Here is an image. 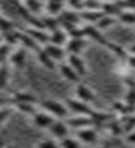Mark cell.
Listing matches in <instances>:
<instances>
[{"label":"cell","instance_id":"obj_19","mask_svg":"<svg viewBox=\"0 0 135 148\" xmlns=\"http://www.w3.org/2000/svg\"><path fill=\"white\" fill-rule=\"evenodd\" d=\"M36 56H37V61L48 70H58L56 67V62H54V61L48 56V53L43 51V47H40L37 52H36Z\"/></svg>","mask_w":135,"mask_h":148},{"label":"cell","instance_id":"obj_34","mask_svg":"<svg viewBox=\"0 0 135 148\" xmlns=\"http://www.w3.org/2000/svg\"><path fill=\"white\" fill-rule=\"evenodd\" d=\"M12 46H9V45H6L5 42L0 45V62H5V59L6 58H9V55H10V52H12Z\"/></svg>","mask_w":135,"mask_h":148},{"label":"cell","instance_id":"obj_2","mask_svg":"<svg viewBox=\"0 0 135 148\" xmlns=\"http://www.w3.org/2000/svg\"><path fill=\"white\" fill-rule=\"evenodd\" d=\"M64 104L68 108L70 113L76 114V116H91L92 111H94V108L91 105L79 101L77 98H65Z\"/></svg>","mask_w":135,"mask_h":148},{"label":"cell","instance_id":"obj_4","mask_svg":"<svg viewBox=\"0 0 135 148\" xmlns=\"http://www.w3.org/2000/svg\"><path fill=\"white\" fill-rule=\"evenodd\" d=\"M48 132L51 133V136L55 139V141H61V139H64L67 136H70V127L68 125L65 123V120H54V123L51 125V127L48 129Z\"/></svg>","mask_w":135,"mask_h":148},{"label":"cell","instance_id":"obj_11","mask_svg":"<svg viewBox=\"0 0 135 148\" xmlns=\"http://www.w3.org/2000/svg\"><path fill=\"white\" fill-rule=\"evenodd\" d=\"M65 62L74 70L80 77H83L85 74L88 73V67H86V62L85 59L80 56V55H67V61Z\"/></svg>","mask_w":135,"mask_h":148},{"label":"cell","instance_id":"obj_13","mask_svg":"<svg viewBox=\"0 0 135 148\" xmlns=\"http://www.w3.org/2000/svg\"><path fill=\"white\" fill-rule=\"evenodd\" d=\"M83 33H85V37H89V39L95 40L96 43H100L103 46H107V39L103 36V33L98 30L95 25H92V24H86V25L83 27Z\"/></svg>","mask_w":135,"mask_h":148},{"label":"cell","instance_id":"obj_35","mask_svg":"<svg viewBox=\"0 0 135 148\" xmlns=\"http://www.w3.org/2000/svg\"><path fill=\"white\" fill-rule=\"evenodd\" d=\"M12 111H14V108L9 107V105H6V107H3V108H0V126H2L3 123L10 117Z\"/></svg>","mask_w":135,"mask_h":148},{"label":"cell","instance_id":"obj_6","mask_svg":"<svg viewBox=\"0 0 135 148\" xmlns=\"http://www.w3.org/2000/svg\"><path fill=\"white\" fill-rule=\"evenodd\" d=\"M76 139L82 145H94L98 141V130L94 129V126L79 129V130H76Z\"/></svg>","mask_w":135,"mask_h":148},{"label":"cell","instance_id":"obj_10","mask_svg":"<svg viewBox=\"0 0 135 148\" xmlns=\"http://www.w3.org/2000/svg\"><path fill=\"white\" fill-rule=\"evenodd\" d=\"M43 47V51L48 53V56L51 58L54 62H63L64 59H67V52L63 46H56V45H52V43H48Z\"/></svg>","mask_w":135,"mask_h":148},{"label":"cell","instance_id":"obj_17","mask_svg":"<svg viewBox=\"0 0 135 148\" xmlns=\"http://www.w3.org/2000/svg\"><path fill=\"white\" fill-rule=\"evenodd\" d=\"M19 46H22L25 51H33V52H37L42 47L36 40H33L27 33H19Z\"/></svg>","mask_w":135,"mask_h":148},{"label":"cell","instance_id":"obj_41","mask_svg":"<svg viewBox=\"0 0 135 148\" xmlns=\"http://www.w3.org/2000/svg\"><path fill=\"white\" fill-rule=\"evenodd\" d=\"M95 148H112V147H108V145H98V147H95Z\"/></svg>","mask_w":135,"mask_h":148},{"label":"cell","instance_id":"obj_22","mask_svg":"<svg viewBox=\"0 0 135 148\" xmlns=\"http://www.w3.org/2000/svg\"><path fill=\"white\" fill-rule=\"evenodd\" d=\"M10 107L14 108V110H18L19 113H22V114L30 116V117L39 110L37 105H34V104H22V102H12Z\"/></svg>","mask_w":135,"mask_h":148},{"label":"cell","instance_id":"obj_24","mask_svg":"<svg viewBox=\"0 0 135 148\" xmlns=\"http://www.w3.org/2000/svg\"><path fill=\"white\" fill-rule=\"evenodd\" d=\"M24 9H25L30 15H37L42 12L43 6L39 0H24Z\"/></svg>","mask_w":135,"mask_h":148},{"label":"cell","instance_id":"obj_42","mask_svg":"<svg viewBox=\"0 0 135 148\" xmlns=\"http://www.w3.org/2000/svg\"><path fill=\"white\" fill-rule=\"evenodd\" d=\"M2 43H3V36L0 34V45H2Z\"/></svg>","mask_w":135,"mask_h":148},{"label":"cell","instance_id":"obj_27","mask_svg":"<svg viewBox=\"0 0 135 148\" xmlns=\"http://www.w3.org/2000/svg\"><path fill=\"white\" fill-rule=\"evenodd\" d=\"M119 21L125 25H134L135 27V12L134 10H122L119 15Z\"/></svg>","mask_w":135,"mask_h":148},{"label":"cell","instance_id":"obj_7","mask_svg":"<svg viewBox=\"0 0 135 148\" xmlns=\"http://www.w3.org/2000/svg\"><path fill=\"white\" fill-rule=\"evenodd\" d=\"M85 47H86L85 37H70L64 46L67 55H80L85 51Z\"/></svg>","mask_w":135,"mask_h":148},{"label":"cell","instance_id":"obj_8","mask_svg":"<svg viewBox=\"0 0 135 148\" xmlns=\"http://www.w3.org/2000/svg\"><path fill=\"white\" fill-rule=\"evenodd\" d=\"M65 123L68 125L70 129H74V130H79V129H85V127H91L94 126L92 123V119L89 116H68L65 119Z\"/></svg>","mask_w":135,"mask_h":148},{"label":"cell","instance_id":"obj_28","mask_svg":"<svg viewBox=\"0 0 135 148\" xmlns=\"http://www.w3.org/2000/svg\"><path fill=\"white\" fill-rule=\"evenodd\" d=\"M114 22H116V18H113V16H107V15H103L101 18H100V21H98L96 24H95V27L100 30V31H103V30H107V28H110L112 25H114Z\"/></svg>","mask_w":135,"mask_h":148},{"label":"cell","instance_id":"obj_30","mask_svg":"<svg viewBox=\"0 0 135 148\" xmlns=\"http://www.w3.org/2000/svg\"><path fill=\"white\" fill-rule=\"evenodd\" d=\"M58 144H59V148H82V144L76 138H71V136L61 139Z\"/></svg>","mask_w":135,"mask_h":148},{"label":"cell","instance_id":"obj_40","mask_svg":"<svg viewBox=\"0 0 135 148\" xmlns=\"http://www.w3.org/2000/svg\"><path fill=\"white\" fill-rule=\"evenodd\" d=\"M5 148H19L18 145H14V144H9V145H5Z\"/></svg>","mask_w":135,"mask_h":148},{"label":"cell","instance_id":"obj_45","mask_svg":"<svg viewBox=\"0 0 135 148\" xmlns=\"http://www.w3.org/2000/svg\"><path fill=\"white\" fill-rule=\"evenodd\" d=\"M22 2H24V0H22Z\"/></svg>","mask_w":135,"mask_h":148},{"label":"cell","instance_id":"obj_23","mask_svg":"<svg viewBox=\"0 0 135 148\" xmlns=\"http://www.w3.org/2000/svg\"><path fill=\"white\" fill-rule=\"evenodd\" d=\"M9 76H10V68L8 64L2 62L0 64V90H5L9 84Z\"/></svg>","mask_w":135,"mask_h":148},{"label":"cell","instance_id":"obj_15","mask_svg":"<svg viewBox=\"0 0 135 148\" xmlns=\"http://www.w3.org/2000/svg\"><path fill=\"white\" fill-rule=\"evenodd\" d=\"M33 40H36L40 46H45L49 43V33L46 30H42V28H34V27H30L27 31H25Z\"/></svg>","mask_w":135,"mask_h":148},{"label":"cell","instance_id":"obj_3","mask_svg":"<svg viewBox=\"0 0 135 148\" xmlns=\"http://www.w3.org/2000/svg\"><path fill=\"white\" fill-rule=\"evenodd\" d=\"M30 119H31L33 126L37 127V129H42V130H48L49 127H51V125L54 123V120H56V119H54L51 114H48L46 111H43V110H40V108L36 111V113H34Z\"/></svg>","mask_w":135,"mask_h":148},{"label":"cell","instance_id":"obj_5","mask_svg":"<svg viewBox=\"0 0 135 148\" xmlns=\"http://www.w3.org/2000/svg\"><path fill=\"white\" fill-rule=\"evenodd\" d=\"M74 98H77L79 101L88 104V105H91V104H94L96 101V96H95L94 90L89 88L88 84H83V83H77L76 84Z\"/></svg>","mask_w":135,"mask_h":148},{"label":"cell","instance_id":"obj_39","mask_svg":"<svg viewBox=\"0 0 135 148\" xmlns=\"http://www.w3.org/2000/svg\"><path fill=\"white\" fill-rule=\"evenodd\" d=\"M129 55H135V43L134 45H131V47H129V52H128Z\"/></svg>","mask_w":135,"mask_h":148},{"label":"cell","instance_id":"obj_12","mask_svg":"<svg viewBox=\"0 0 135 148\" xmlns=\"http://www.w3.org/2000/svg\"><path fill=\"white\" fill-rule=\"evenodd\" d=\"M58 71H59V74L63 76L67 82H70V83H74V84H77V83H80V76L79 74L73 70L67 62H61V64H58Z\"/></svg>","mask_w":135,"mask_h":148},{"label":"cell","instance_id":"obj_43","mask_svg":"<svg viewBox=\"0 0 135 148\" xmlns=\"http://www.w3.org/2000/svg\"><path fill=\"white\" fill-rule=\"evenodd\" d=\"M0 148H5V144H3L2 141H0Z\"/></svg>","mask_w":135,"mask_h":148},{"label":"cell","instance_id":"obj_1","mask_svg":"<svg viewBox=\"0 0 135 148\" xmlns=\"http://www.w3.org/2000/svg\"><path fill=\"white\" fill-rule=\"evenodd\" d=\"M39 108L46 111L48 114H51L54 119H59V120H65L70 116V111L65 107V104L58 99H45L40 102Z\"/></svg>","mask_w":135,"mask_h":148},{"label":"cell","instance_id":"obj_37","mask_svg":"<svg viewBox=\"0 0 135 148\" xmlns=\"http://www.w3.org/2000/svg\"><path fill=\"white\" fill-rule=\"evenodd\" d=\"M125 139H126V142H128V144H131V145H135V130H134V132H129V133H126Z\"/></svg>","mask_w":135,"mask_h":148},{"label":"cell","instance_id":"obj_14","mask_svg":"<svg viewBox=\"0 0 135 148\" xmlns=\"http://www.w3.org/2000/svg\"><path fill=\"white\" fill-rule=\"evenodd\" d=\"M9 99H10V104L12 102H22V104H34V105H37V98H36L33 93L22 92V90L12 92L9 95Z\"/></svg>","mask_w":135,"mask_h":148},{"label":"cell","instance_id":"obj_32","mask_svg":"<svg viewBox=\"0 0 135 148\" xmlns=\"http://www.w3.org/2000/svg\"><path fill=\"white\" fill-rule=\"evenodd\" d=\"M65 3H67L70 10L79 12V14L85 9V0H65Z\"/></svg>","mask_w":135,"mask_h":148},{"label":"cell","instance_id":"obj_33","mask_svg":"<svg viewBox=\"0 0 135 148\" xmlns=\"http://www.w3.org/2000/svg\"><path fill=\"white\" fill-rule=\"evenodd\" d=\"M101 0H85V9L86 10H101Z\"/></svg>","mask_w":135,"mask_h":148},{"label":"cell","instance_id":"obj_44","mask_svg":"<svg viewBox=\"0 0 135 148\" xmlns=\"http://www.w3.org/2000/svg\"><path fill=\"white\" fill-rule=\"evenodd\" d=\"M103 2H104V3H107V2H112V0H103Z\"/></svg>","mask_w":135,"mask_h":148},{"label":"cell","instance_id":"obj_21","mask_svg":"<svg viewBox=\"0 0 135 148\" xmlns=\"http://www.w3.org/2000/svg\"><path fill=\"white\" fill-rule=\"evenodd\" d=\"M101 12L107 16H113V18H119L120 12H122V8L119 6V3H112V2H107V3H103L101 6Z\"/></svg>","mask_w":135,"mask_h":148},{"label":"cell","instance_id":"obj_26","mask_svg":"<svg viewBox=\"0 0 135 148\" xmlns=\"http://www.w3.org/2000/svg\"><path fill=\"white\" fill-rule=\"evenodd\" d=\"M105 47H108L110 51H112V52L119 58V59H123V61H125V59L128 58V55H129V53H128V51H126L125 47H122L120 45H116V43H110V42H108Z\"/></svg>","mask_w":135,"mask_h":148},{"label":"cell","instance_id":"obj_38","mask_svg":"<svg viewBox=\"0 0 135 148\" xmlns=\"http://www.w3.org/2000/svg\"><path fill=\"white\" fill-rule=\"evenodd\" d=\"M8 102H10V99L9 98H0V108H3V107H6L8 105Z\"/></svg>","mask_w":135,"mask_h":148},{"label":"cell","instance_id":"obj_29","mask_svg":"<svg viewBox=\"0 0 135 148\" xmlns=\"http://www.w3.org/2000/svg\"><path fill=\"white\" fill-rule=\"evenodd\" d=\"M14 30H15L14 22H12L9 18L0 15V34L3 36V34H6V33H9V31H14Z\"/></svg>","mask_w":135,"mask_h":148},{"label":"cell","instance_id":"obj_31","mask_svg":"<svg viewBox=\"0 0 135 148\" xmlns=\"http://www.w3.org/2000/svg\"><path fill=\"white\" fill-rule=\"evenodd\" d=\"M36 148H59V144L54 138H45L36 144Z\"/></svg>","mask_w":135,"mask_h":148},{"label":"cell","instance_id":"obj_36","mask_svg":"<svg viewBox=\"0 0 135 148\" xmlns=\"http://www.w3.org/2000/svg\"><path fill=\"white\" fill-rule=\"evenodd\" d=\"M126 65L131 68V70H135V55H128V58L125 59Z\"/></svg>","mask_w":135,"mask_h":148},{"label":"cell","instance_id":"obj_20","mask_svg":"<svg viewBox=\"0 0 135 148\" xmlns=\"http://www.w3.org/2000/svg\"><path fill=\"white\" fill-rule=\"evenodd\" d=\"M43 9L46 10V14L49 16H59L61 12L64 10V3H59V2H51L48 0L46 5L43 6Z\"/></svg>","mask_w":135,"mask_h":148},{"label":"cell","instance_id":"obj_9","mask_svg":"<svg viewBox=\"0 0 135 148\" xmlns=\"http://www.w3.org/2000/svg\"><path fill=\"white\" fill-rule=\"evenodd\" d=\"M9 64L15 68H22L25 65V59H27V51L22 46H17L12 49V52L9 55Z\"/></svg>","mask_w":135,"mask_h":148},{"label":"cell","instance_id":"obj_25","mask_svg":"<svg viewBox=\"0 0 135 148\" xmlns=\"http://www.w3.org/2000/svg\"><path fill=\"white\" fill-rule=\"evenodd\" d=\"M120 123H122V127H123V133L125 135L129 133V132H134L135 130V113L123 117L120 120Z\"/></svg>","mask_w":135,"mask_h":148},{"label":"cell","instance_id":"obj_16","mask_svg":"<svg viewBox=\"0 0 135 148\" xmlns=\"http://www.w3.org/2000/svg\"><path fill=\"white\" fill-rule=\"evenodd\" d=\"M67 40H68V36H67V33L61 28V27L49 33V43H52V45L63 46V47H64L65 43H67Z\"/></svg>","mask_w":135,"mask_h":148},{"label":"cell","instance_id":"obj_18","mask_svg":"<svg viewBox=\"0 0 135 148\" xmlns=\"http://www.w3.org/2000/svg\"><path fill=\"white\" fill-rule=\"evenodd\" d=\"M80 19H83V21H86L88 24H92V25H95V24L100 21V18L104 15L101 10H82L80 12Z\"/></svg>","mask_w":135,"mask_h":148}]
</instances>
